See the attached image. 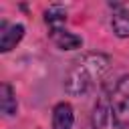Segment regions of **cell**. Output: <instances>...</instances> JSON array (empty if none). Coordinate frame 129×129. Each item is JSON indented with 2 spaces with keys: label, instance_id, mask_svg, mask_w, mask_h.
Instances as JSON below:
<instances>
[{
  "label": "cell",
  "instance_id": "obj_1",
  "mask_svg": "<svg viewBox=\"0 0 129 129\" xmlns=\"http://www.w3.org/2000/svg\"><path fill=\"white\" fill-rule=\"evenodd\" d=\"M111 58L101 52H89L73 60L64 75V91L73 97L87 95L109 71Z\"/></svg>",
  "mask_w": 129,
  "mask_h": 129
},
{
  "label": "cell",
  "instance_id": "obj_2",
  "mask_svg": "<svg viewBox=\"0 0 129 129\" xmlns=\"http://www.w3.org/2000/svg\"><path fill=\"white\" fill-rule=\"evenodd\" d=\"M111 123L115 129H129V75H123L111 91Z\"/></svg>",
  "mask_w": 129,
  "mask_h": 129
},
{
  "label": "cell",
  "instance_id": "obj_3",
  "mask_svg": "<svg viewBox=\"0 0 129 129\" xmlns=\"http://www.w3.org/2000/svg\"><path fill=\"white\" fill-rule=\"evenodd\" d=\"M111 28L115 36L129 38V2H111Z\"/></svg>",
  "mask_w": 129,
  "mask_h": 129
},
{
  "label": "cell",
  "instance_id": "obj_4",
  "mask_svg": "<svg viewBox=\"0 0 129 129\" xmlns=\"http://www.w3.org/2000/svg\"><path fill=\"white\" fill-rule=\"evenodd\" d=\"M22 38H24V26L20 22L2 20L0 24V50L2 52H10L12 48H16V44Z\"/></svg>",
  "mask_w": 129,
  "mask_h": 129
},
{
  "label": "cell",
  "instance_id": "obj_5",
  "mask_svg": "<svg viewBox=\"0 0 129 129\" xmlns=\"http://www.w3.org/2000/svg\"><path fill=\"white\" fill-rule=\"evenodd\" d=\"M111 91L113 89H103L101 97L97 99L91 115V125L93 129H103L107 121H111Z\"/></svg>",
  "mask_w": 129,
  "mask_h": 129
},
{
  "label": "cell",
  "instance_id": "obj_6",
  "mask_svg": "<svg viewBox=\"0 0 129 129\" xmlns=\"http://www.w3.org/2000/svg\"><path fill=\"white\" fill-rule=\"evenodd\" d=\"M48 36H50L52 44H54L56 48H60V50H75V48H79V46L83 44V38H81L79 34H75V32H71V30L62 28V26L50 28Z\"/></svg>",
  "mask_w": 129,
  "mask_h": 129
},
{
  "label": "cell",
  "instance_id": "obj_7",
  "mask_svg": "<svg viewBox=\"0 0 129 129\" xmlns=\"http://www.w3.org/2000/svg\"><path fill=\"white\" fill-rule=\"evenodd\" d=\"M52 129H73L75 125V111L73 105L67 101H60L52 107V117H50Z\"/></svg>",
  "mask_w": 129,
  "mask_h": 129
},
{
  "label": "cell",
  "instance_id": "obj_8",
  "mask_svg": "<svg viewBox=\"0 0 129 129\" xmlns=\"http://www.w3.org/2000/svg\"><path fill=\"white\" fill-rule=\"evenodd\" d=\"M0 109L6 117H12L16 115L18 111V101H16V93L12 89L10 83H2L0 87Z\"/></svg>",
  "mask_w": 129,
  "mask_h": 129
},
{
  "label": "cell",
  "instance_id": "obj_9",
  "mask_svg": "<svg viewBox=\"0 0 129 129\" xmlns=\"http://www.w3.org/2000/svg\"><path fill=\"white\" fill-rule=\"evenodd\" d=\"M64 20H67V10L62 6L52 4L44 10V22L48 24V28H58L64 24Z\"/></svg>",
  "mask_w": 129,
  "mask_h": 129
}]
</instances>
